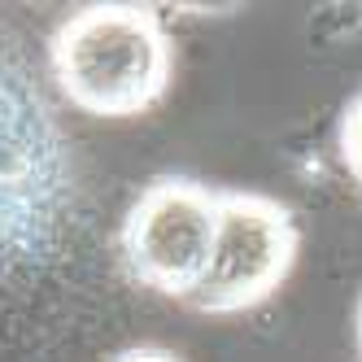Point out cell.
Returning a JSON list of instances; mask_svg holds the SVG:
<instances>
[{"label": "cell", "mask_w": 362, "mask_h": 362, "mask_svg": "<svg viewBox=\"0 0 362 362\" xmlns=\"http://www.w3.org/2000/svg\"><path fill=\"white\" fill-rule=\"evenodd\" d=\"M74 218V153L40 74L0 27V275L57 257Z\"/></svg>", "instance_id": "cell-1"}, {"label": "cell", "mask_w": 362, "mask_h": 362, "mask_svg": "<svg viewBox=\"0 0 362 362\" xmlns=\"http://www.w3.org/2000/svg\"><path fill=\"white\" fill-rule=\"evenodd\" d=\"M57 92L92 118H140L170 88L175 44L148 5H83L48 40Z\"/></svg>", "instance_id": "cell-2"}, {"label": "cell", "mask_w": 362, "mask_h": 362, "mask_svg": "<svg viewBox=\"0 0 362 362\" xmlns=\"http://www.w3.org/2000/svg\"><path fill=\"white\" fill-rule=\"evenodd\" d=\"M301 249L297 218L284 201L262 192L218 188V227L210 267L184 305L201 315H245L279 293Z\"/></svg>", "instance_id": "cell-3"}, {"label": "cell", "mask_w": 362, "mask_h": 362, "mask_svg": "<svg viewBox=\"0 0 362 362\" xmlns=\"http://www.w3.org/2000/svg\"><path fill=\"white\" fill-rule=\"evenodd\" d=\"M218 227V188L162 175L132 201L118 231L122 267L140 288L188 301L210 267Z\"/></svg>", "instance_id": "cell-4"}, {"label": "cell", "mask_w": 362, "mask_h": 362, "mask_svg": "<svg viewBox=\"0 0 362 362\" xmlns=\"http://www.w3.org/2000/svg\"><path fill=\"white\" fill-rule=\"evenodd\" d=\"M341 162L362 184V92L349 100L345 114H341Z\"/></svg>", "instance_id": "cell-5"}, {"label": "cell", "mask_w": 362, "mask_h": 362, "mask_svg": "<svg viewBox=\"0 0 362 362\" xmlns=\"http://www.w3.org/2000/svg\"><path fill=\"white\" fill-rule=\"evenodd\" d=\"M114 362H184V358L170 354V349H162V345H136V349L118 354Z\"/></svg>", "instance_id": "cell-6"}, {"label": "cell", "mask_w": 362, "mask_h": 362, "mask_svg": "<svg viewBox=\"0 0 362 362\" xmlns=\"http://www.w3.org/2000/svg\"><path fill=\"white\" fill-rule=\"evenodd\" d=\"M358 354H362V301H358Z\"/></svg>", "instance_id": "cell-7"}]
</instances>
